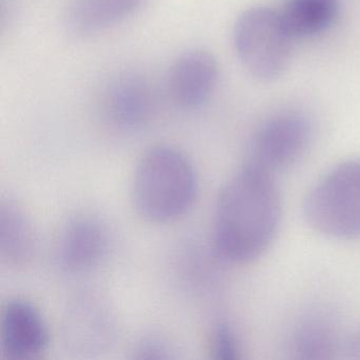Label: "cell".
Here are the masks:
<instances>
[{"label": "cell", "mask_w": 360, "mask_h": 360, "mask_svg": "<svg viewBox=\"0 0 360 360\" xmlns=\"http://www.w3.org/2000/svg\"><path fill=\"white\" fill-rule=\"evenodd\" d=\"M37 236L26 212L12 201L0 207V258L10 267H24L35 257Z\"/></svg>", "instance_id": "11"}, {"label": "cell", "mask_w": 360, "mask_h": 360, "mask_svg": "<svg viewBox=\"0 0 360 360\" xmlns=\"http://www.w3.org/2000/svg\"><path fill=\"white\" fill-rule=\"evenodd\" d=\"M302 214L307 224L324 237H360V158L330 168L305 195Z\"/></svg>", "instance_id": "3"}, {"label": "cell", "mask_w": 360, "mask_h": 360, "mask_svg": "<svg viewBox=\"0 0 360 360\" xmlns=\"http://www.w3.org/2000/svg\"><path fill=\"white\" fill-rule=\"evenodd\" d=\"M210 353L218 360H236L241 357L239 341L226 324L217 326L212 337Z\"/></svg>", "instance_id": "15"}, {"label": "cell", "mask_w": 360, "mask_h": 360, "mask_svg": "<svg viewBox=\"0 0 360 360\" xmlns=\"http://www.w3.org/2000/svg\"><path fill=\"white\" fill-rule=\"evenodd\" d=\"M50 333L39 309L29 301L14 299L0 318V349L8 359H33L49 347Z\"/></svg>", "instance_id": "6"}, {"label": "cell", "mask_w": 360, "mask_h": 360, "mask_svg": "<svg viewBox=\"0 0 360 360\" xmlns=\"http://www.w3.org/2000/svg\"><path fill=\"white\" fill-rule=\"evenodd\" d=\"M282 201L273 174L246 163L221 189L214 214V243L235 264L254 262L279 231Z\"/></svg>", "instance_id": "1"}, {"label": "cell", "mask_w": 360, "mask_h": 360, "mask_svg": "<svg viewBox=\"0 0 360 360\" xmlns=\"http://www.w3.org/2000/svg\"><path fill=\"white\" fill-rule=\"evenodd\" d=\"M153 91L146 79L127 72L112 79L103 96V109L111 125L134 130L146 123L153 110Z\"/></svg>", "instance_id": "9"}, {"label": "cell", "mask_w": 360, "mask_h": 360, "mask_svg": "<svg viewBox=\"0 0 360 360\" xmlns=\"http://www.w3.org/2000/svg\"><path fill=\"white\" fill-rule=\"evenodd\" d=\"M134 357L138 359H164L169 358V349L163 340L157 337H147L143 339L134 351Z\"/></svg>", "instance_id": "16"}, {"label": "cell", "mask_w": 360, "mask_h": 360, "mask_svg": "<svg viewBox=\"0 0 360 360\" xmlns=\"http://www.w3.org/2000/svg\"><path fill=\"white\" fill-rule=\"evenodd\" d=\"M218 77V62L210 51L200 48L186 50L170 66L168 94L180 108H198L212 96Z\"/></svg>", "instance_id": "7"}, {"label": "cell", "mask_w": 360, "mask_h": 360, "mask_svg": "<svg viewBox=\"0 0 360 360\" xmlns=\"http://www.w3.org/2000/svg\"><path fill=\"white\" fill-rule=\"evenodd\" d=\"M144 0H71L65 14L69 30L94 34L119 24L134 13Z\"/></svg>", "instance_id": "12"}, {"label": "cell", "mask_w": 360, "mask_h": 360, "mask_svg": "<svg viewBox=\"0 0 360 360\" xmlns=\"http://www.w3.org/2000/svg\"><path fill=\"white\" fill-rule=\"evenodd\" d=\"M292 39L281 14L267 8L246 10L233 27V46L242 66L263 82L274 81L284 72Z\"/></svg>", "instance_id": "4"}, {"label": "cell", "mask_w": 360, "mask_h": 360, "mask_svg": "<svg viewBox=\"0 0 360 360\" xmlns=\"http://www.w3.org/2000/svg\"><path fill=\"white\" fill-rule=\"evenodd\" d=\"M338 0H288L281 16L292 37L319 34L334 22Z\"/></svg>", "instance_id": "14"}, {"label": "cell", "mask_w": 360, "mask_h": 360, "mask_svg": "<svg viewBox=\"0 0 360 360\" xmlns=\"http://www.w3.org/2000/svg\"><path fill=\"white\" fill-rule=\"evenodd\" d=\"M67 345L79 353L103 351L112 340L115 324L104 303L90 296L75 300L65 317Z\"/></svg>", "instance_id": "10"}, {"label": "cell", "mask_w": 360, "mask_h": 360, "mask_svg": "<svg viewBox=\"0 0 360 360\" xmlns=\"http://www.w3.org/2000/svg\"><path fill=\"white\" fill-rule=\"evenodd\" d=\"M197 185L193 165L182 153L169 146L153 147L136 166L132 200L145 220L172 222L191 210Z\"/></svg>", "instance_id": "2"}, {"label": "cell", "mask_w": 360, "mask_h": 360, "mask_svg": "<svg viewBox=\"0 0 360 360\" xmlns=\"http://www.w3.org/2000/svg\"><path fill=\"white\" fill-rule=\"evenodd\" d=\"M311 136L313 127L304 115L297 111L277 113L252 134L248 163L273 174L285 169L304 155Z\"/></svg>", "instance_id": "5"}, {"label": "cell", "mask_w": 360, "mask_h": 360, "mask_svg": "<svg viewBox=\"0 0 360 360\" xmlns=\"http://www.w3.org/2000/svg\"><path fill=\"white\" fill-rule=\"evenodd\" d=\"M345 341L330 318L309 316L294 330L292 351L300 359H332L343 353Z\"/></svg>", "instance_id": "13"}, {"label": "cell", "mask_w": 360, "mask_h": 360, "mask_svg": "<svg viewBox=\"0 0 360 360\" xmlns=\"http://www.w3.org/2000/svg\"><path fill=\"white\" fill-rule=\"evenodd\" d=\"M108 245V233L100 220L90 216L75 217L67 223L60 236L58 262L70 273L90 271L105 258Z\"/></svg>", "instance_id": "8"}, {"label": "cell", "mask_w": 360, "mask_h": 360, "mask_svg": "<svg viewBox=\"0 0 360 360\" xmlns=\"http://www.w3.org/2000/svg\"><path fill=\"white\" fill-rule=\"evenodd\" d=\"M343 354L349 359L360 360V324L345 337Z\"/></svg>", "instance_id": "17"}]
</instances>
